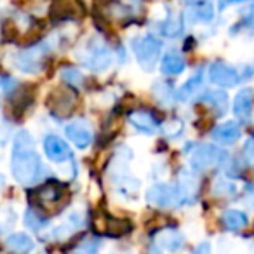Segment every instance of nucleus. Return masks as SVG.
Segmentation results:
<instances>
[{
  "label": "nucleus",
  "mask_w": 254,
  "mask_h": 254,
  "mask_svg": "<svg viewBox=\"0 0 254 254\" xmlns=\"http://www.w3.org/2000/svg\"><path fill=\"white\" fill-rule=\"evenodd\" d=\"M155 242L166 251H178L185 246V237L176 228H166L157 235Z\"/></svg>",
  "instance_id": "nucleus-20"
},
{
  "label": "nucleus",
  "mask_w": 254,
  "mask_h": 254,
  "mask_svg": "<svg viewBox=\"0 0 254 254\" xmlns=\"http://www.w3.org/2000/svg\"><path fill=\"white\" fill-rule=\"evenodd\" d=\"M240 136H242V129H240V124L235 122V120H226V122L219 124L211 132L212 141L223 146L235 145L240 139Z\"/></svg>",
  "instance_id": "nucleus-13"
},
{
  "label": "nucleus",
  "mask_w": 254,
  "mask_h": 254,
  "mask_svg": "<svg viewBox=\"0 0 254 254\" xmlns=\"http://www.w3.org/2000/svg\"><path fill=\"white\" fill-rule=\"evenodd\" d=\"M187 5H195V4H202V2H209V0H183Z\"/></svg>",
  "instance_id": "nucleus-33"
},
{
  "label": "nucleus",
  "mask_w": 254,
  "mask_h": 254,
  "mask_svg": "<svg viewBox=\"0 0 254 254\" xmlns=\"http://www.w3.org/2000/svg\"><path fill=\"white\" fill-rule=\"evenodd\" d=\"M239 2H242V0H218V9L219 11H225L226 7H230L233 4H239Z\"/></svg>",
  "instance_id": "nucleus-32"
},
{
  "label": "nucleus",
  "mask_w": 254,
  "mask_h": 254,
  "mask_svg": "<svg viewBox=\"0 0 254 254\" xmlns=\"http://www.w3.org/2000/svg\"><path fill=\"white\" fill-rule=\"evenodd\" d=\"M53 44V40H44L37 46H30L23 51H18L16 54H12L11 64L23 73H39L44 66L47 53L54 49Z\"/></svg>",
  "instance_id": "nucleus-3"
},
{
  "label": "nucleus",
  "mask_w": 254,
  "mask_h": 254,
  "mask_svg": "<svg viewBox=\"0 0 254 254\" xmlns=\"http://www.w3.org/2000/svg\"><path fill=\"white\" fill-rule=\"evenodd\" d=\"M221 225L228 232H239L249 225V218L244 211L239 209H228L221 214Z\"/></svg>",
  "instance_id": "nucleus-18"
},
{
  "label": "nucleus",
  "mask_w": 254,
  "mask_h": 254,
  "mask_svg": "<svg viewBox=\"0 0 254 254\" xmlns=\"http://www.w3.org/2000/svg\"><path fill=\"white\" fill-rule=\"evenodd\" d=\"M249 11H253L254 12V0L251 2V5H249Z\"/></svg>",
  "instance_id": "nucleus-35"
},
{
  "label": "nucleus",
  "mask_w": 254,
  "mask_h": 254,
  "mask_svg": "<svg viewBox=\"0 0 254 254\" xmlns=\"http://www.w3.org/2000/svg\"><path fill=\"white\" fill-rule=\"evenodd\" d=\"M209 80L218 87H235L240 84V71L225 61H214L207 70Z\"/></svg>",
  "instance_id": "nucleus-7"
},
{
  "label": "nucleus",
  "mask_w": 254,
  "mask_h": 254,
  "mask_svg": "<svg viewBox=\"0 0 254 254\" xmlns=\"http://www.w3.org/2000/svg\"><path fill=\"white\" fill-rule=\"evenodd\" d=\"M11 174L19 185H35L44 174V164L35 150V141L28 131H19L14 136L11 152Z\"/></svg>",
  "instance_id": "nucleus-1"
},
{
  "label": "nucleus",
  "mask_w": 254,
  "mask_h": 254,
  "mask_svg": "<svg viewBox=\"0 0 254 254\" xmlns=\"http://www.w3.org/2000/svg\"><path fill=\"white\" fill-rule=\"evenodd\" d=\"M105 226H106V235L110 237H124L132 230V225L131 221H127L124 218H115V216H106V221H105Z\"/></svg>",
  "instance_id": "nucleus-23"
},
{
  "label": "nucleus",
  "mask_w": 254,
  "mask_h": 254,
  "mask_svg": "<svg viewBox=\"0 0 254 254\" xmlns=\"http://www.w3.org/2000/svg\"><path fill=\"white\" fill-rule=\"evenodd\" d=\"M25 225L28 226L30 230L39 232V230H42L44 226L47 225V218H44L42 212H40L39 209L30 207L28 211L25 212Z\"/></svg>",
  "instance_id": "nucleus-26"
},
{
  "label": "nucleus",
  "mask_w": 254,
  "mask_h": 254,
  "mask_svg": "<svg viewBox=\"0 0 254 254\" xmlns=\"http://www.w3.org/2000/svg\"><path fill=\"white\" fill-rule=\"evenodd\" d=\"M202 84H204V70H202V68H198V70L195 71V73L191 75V77L188 78V80L185 82L180 89H178L176 99H178V101H181V103L190 101V99L193 98V94H197V92L200 91Z\"/></svg>",
  "instance_id": "nucleus-15"
},
{
  "label": "nucleus",
  "mask_w": 254,
  "mask_h": 254,
  "mask_svg": "<svg viewBox=\"0 0 254 254\" xmlns=\"http://www.w3.org/2000/svg\"><path fill=\"white\" fill-rule=\"evenodd\" d=\"M211 247H209V244H202V246L197 247V253H200V251H209Z\"/></svg>",
  "instance_id": "nucleus-34"
},
{
  "label": "nucleus",
  "mask_w": 254,
  "mask_h": 254,
  "mask_svg": "<svg viewBox=\"0 0 254 254\" xmlns=\"http://www.w3.org/2000/svg\"><path fill=\"white\" fill-rule=\"evenodd\" d=\"M127 120H129V124L134 127L136 131L143 132V134H153V132H157V129H159V120H157V117L153 115L150 110H145V108L129 112Z\"/></svg>",
  "instance_id": "nucleus-14"
},
{
  "label": "nucleus",
  "mask_w": 254,
  "mask_h": 254,
  "mask_svg": "<svg viewBox=\"0 0 254 254\" xmlns=\"http://www.w3.org/2000/svg\"><path fill=\"white\" fill-rule=\"evenodd\" d=\"M152 94L160 105H167L169 101H173L174 98V91L167 82H162V80H157L152 87Z\"/></svg>",
  "instance_id": "nucleus-24"
},
{
  "label": "nucleus",
  "mask_w": 254,
  "mask_h": 254,
  "mask_svg": "<svg viewBox=\"0 0 254 254\" xmlns=\"http://www.w3.org/2000/svg\"><path fill=\"white\" fill-rule=\"evenodd\" d=\"M200 101H204V105H207L216 117H223L228 112V94L223 91H207Z\"/></svg>",
  "instance_id": "nucleus-17"
},
{
  "label": "nucleus",
  "mask_w": 254,
  "mask_h": 254,
  "mask_svg": "<svg viewBox=\"0 0 254 254\" xmlns=\"http://www.w3.org/2000/svg\"><path fill=\"white\" fill-rule=\"evenodd\" d=\"M240 162L246 164L247 167H254V134H251L244 141L240 150Z\"/></svg>",
  "instance_id": "nucleus-27"
},
{
  "label": "nucleus",
  "mask_w": 254,
  "mask_h": 254,
  "mask_svg": "<svg viewBox=\"0 0 254 254\" xmlns=\"http://www.w3.org/2000/svg\"><path fill=\"white\" fill-rule=\"evenodd\" d=\"M61 78H63L64 82H66L70 87H77V85L82 84V80H84V77H82V73L77 70V68L73 66H64L61 68Z\"/></svg>",
  "instance_id": "nucleus-28"
},
{
  "label": "nucleus",
  "mask_w": 254,
  "mask_h": 254,
  "mask_svg": "<svg viewBox=\"0 0 254 254\" xmlns=\"http://www.w3.org/2000/svg\"><path fill=\"white\" fill-rule=\"evenodd\" d=\"M251 77H254V63H246L240 71V80H247Z\"/></svg>",
  "instance_id": "nucleus-31"
},
{
  "label": "nucleus",
  "mask_w": 254,
  "mask_h": 254,
  "mask_svg": "<svg viewBox=\"0 0 254 254\" xmlns=\"http://www.w3.org/2000/svg\"><path fill=\"white\" fill-rule=\"evenodd\" d=\"M228 160V153L218 145H200L191 152L190 167L197 173H204L212 167H218Z\"/></svg>",
  "instance_id": "nucleus-5"
},
{
  "label": "nucleus",
  "mask_w": 254,
  "mask_h": 254,
  "mask_svg": "<svg viewBox=\"0 0 254 254\" xmlns=\"http://www.w3.org/2000/svg\"><path fill=\"white\" fill-rule=\"evenodd\" d=\"M131 2H139V0H131Z\"/></svg>",
  "instance_id": "nucleus-36"
},
{
  "label": "nucleus",
  "mask_w": 254,
  "mask_h": 254,
  "mask_svg": "<svg viewBox=\"0 0 254 254\" xmlns=\"http://www.w3.org/2000/svg\"><path fill=\"white\" fill-rule=\"evenodd\" d=\"M33 198H37V207L39 211H53L58 204H61L64 198V187L61 183H46L37 188Z\"/></svg>",
  "instance_id": "nucleus-8"
},
{
  "label": "nucleus",
  "mask_w": 254,
  "mask_h": 254,
  "mask_svg": "<svg viewBox=\"0 0 254 254\" xmlns=\"http://www.w3.org/2000/svg\"><path fill=\"white\" fill-rule=\"evenodd\" d=\"M132 51L138 64L145 71H152L162 53V42L153 35H141L132 39Z\"/></svg>",
  "instance_id": "nucleus-4"
},
{
  "label": "nucleus",
  "mask_w": 254,
  "mask_h": 254,
  "mask_svg": "<svg viewBox=\"0 0 254 254\" xmlns=\"http://www.w3.org/2000/svg\"><path fill=\"white\" fill-rule=\"evenodd\" d=\"M237 193V187L233 181L226 180V178H218L212 185V195L216 197H232Z\"/></svg>",
  "instance_id": "nucleus-25"
},
{
  "label": "nucleus",
  "mask_w": 254,
  "mask_h": 254,
  "mask_svg": "<svg viewBox=\"0 0 254 254\" xmlns=\"http://www.w3.org/2000/svg\"><path fill=\"white\" fill-rule=\"evenodd\" d=\"M5 247L9 251H12V253H30V251H33L35 244H33V240L26 233L18 232V233H11L5 239Z\"/></svg>",
  "instance_id": "nucleus-22"
},
{
  "label": "nucleus",
  "mask_w": 254,
  "mask_h": 254,
  "mask_svg": "<svg viewBox=\"0 0 254 254\" xmlns=\"http://www.w3.org/2000/svg\"><path fill=\"white\" fill-rule=\"evenodd\" d=\"M253 106H254V89L253 87H242L237 92L233 99V113L235 119L242 124H247L253 117Z\"/></svg>",
  "instance_id": "nucleus-12"
},
{
  "label": "nucleus",
  "mask_w": 254,
  "mask_h": 254,
  "mask_svg": "<svg viewBox=\"0 0 254 254\" xmlns=\"http://www.w3.org/2000/svg\"><path fill=\"white\" fill-rule=\"evenodd\" d=\"M42 146H44V152H46L47 159L53 160L54 164L68 162V160H71V157H73L68 143L56 134H47L42 141Z\"/></svg>",
  "instance_id": "nucleus-11"
},
{
  "label": "nucleus",
  "mask_w": 254,
  "mask_h": 254,
  "mask_svg": "<svg viewBox=\"0 0 254 254\" xmlns=\"http://www.w3.org/2000/svg\"><path fill=\"white\" fill-rule=\"evenodd\" d=\"M11 124L7 122L5 119H0V145L4 146L5 143H9V139H11Z\"/></svg>",
  "instance_id": "nucleus-30"
},
{
  "label": "nucleus",
  "mask_w": 254,
  "mask_h": 254,
  "mask_svg": "<svg viewBox=\"0 0 254 254\" xmlns=\"http://www.w3.org/2000/svg\"><path fill=\"white\" fill-rule=\"evenodd\" d=\"M77 106V96L70 87H58L49 96V108L56 117H68Z\"/></svg>",
  "instance_id": "nucleus-9"
},
{
  "label": "nucleus",
  "mask_w": 254,
  "mask_h": 254,
  "mask_svg": "<svg viewBox=\"0 0 254 254\" xmlns=\"http://www.w3.org/2000/svg\"><path fill=\"white\" fill-rule=\"evenodd\" d=\"M146 200H148V204L155 205V207H160V209H169V207L181 205L178 188L171 187V185H166V183H157V185H153V187H150L148 191H146Z\"/></svg>",
  "instance_id": "nucleus-6"
},
{
  "label": "nucleus",
  "mask_w": 254,
  "mask_h": 254,
  "mask_svg": "<svg viewBox=\"0 0 254 254\" xmlns=\"http://www.w3.org/2000/svg\"><path fill=\"white\" fill-rule=\"evenodd\" d=\"M183 132V122L180 119H169L166 124H164V134L167 138H178V136Z\"/></svg>",
  "instance_id": "nucleus-29"
},
{
  "label": "nucleus",
  "mask_w": 254,
  "mask_h": 254,
  "mask_svg": "<svg viewBox=\"0 0 254 254\" xmlns=\"http://www.w3.org/2000/svg\"><path fill=\"white\" fill-rule=\"evenodd\" d=\"M185 68H187V61L178 51H167L160 60V70L164 75H169V77L183 73Z\"/></svg>",
  "instance_id": "nucleus-16"
},
{
  "label": "nucleus",
  "mask_w": 254,
  "mask_h": 254,
  "mask_svg": "<svg viewBox=\"0 0 254 254\" xmlns=\"http://www.w3.org/2000/svg\"><path fill=\"white\" fill-rule=\"evenodd\" d=\"M188 19L195 25H207L214 19V7L211 2H202V4L188 5Z\"/></svg>",
  "instance_id": "nucleus-19"
},
{
  "label": "nucleus",
  "mask_w": 254,
  "mask_h": 254,
  "mask_svg": "<svg viewBox=\"0 0 254 254\" xmlns=\"http://www.w3.org/2000/svg\"><path fill=\"white\" fill-rule=\"evenodd\" d=\"M64 134L77 148L84 150L92 143V127L85 119L71 120L64 127Z\"/></svg>",
  "instance_id": "nucleus-10"
},
{
  "label": "nucleus",
  "mask_w": 254,
  "mask_h": 254,
  "mask_svg": "<svg viewBox=\"0 0 254 254\" xmlns=\"http://www.w3.org/2000/svg\"><path fill=\"white\" fill-rule=\"evenodd\" d=\"M183 30H185V19L180 12H169L167 18L162 21V25H160L162 35L169 37V39L180 37L181 33H183Z\"/></svg>",
  "instance_id": "nucleus-21"
},
{
  "label": "nucleus",
  "mask_w": 254,
  "mask_h": 254,
  "mask_svg": "<svg viewBox=\"0 0 254 254\" xmlns=\"http://www.w3.org/2000/svg\"><path fill=\"white\" fill-rule=\"evenodd\" d=\"M75 56L82 63V66L89 68L92 71H103L112 64L113 54L112 49L106 46L105 40H101L99 37H91L87 39L77 51Z\"/></svg>",
  "instance_id": "nucleus-2"
}]
</instances>
